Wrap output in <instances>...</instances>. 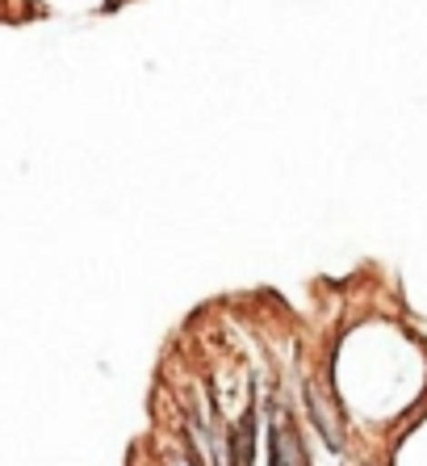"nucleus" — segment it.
<instances>
[{"label":"nucleus","instance_id":"2","mask_svg":"<svg viewBox=\"0 0 427 466\" xmlns=\"http://www.w3.org/2000/svg\"><path fill=\"white\" fill-rule=\"evenodd\" d=\"M268 462L273 466H310L306 441L293 420H268Z\"/></svg>","mask_w":427,"mask_h":466},{"label":"nucleus","instance_id":"3","mask_svg":"<svg viewBox=\"0 0 427 466\" xmlns=\"http://www.w3.org/2000/svg\"><path fill=\"white\" fill-rule=\"evenodd\" d=\"M252 458H256V408H247L231 429V462L226 466H252Z\"/></svg>","mask_w":427,"mask_h":466},{"label":"nucleus","instance_id":"4","mask_svg":"<svg viewBox=\"0 0 427 466\" xmlns=\"http://www.w3.org/2000/svg\"><path fill=\"white\" fill-rule=\"evenodd\" d=\"M168 466H197L189 454H168Z\"/></svg>","mask_w":427,"mask_h":466},{"label":"nucleus","instance_id":"1","mask_svg":"<svg viewBox=\"0 0 427 466\" xmlns=\"http://www.w3.org/2000/svg\"><path fill=\"white\" fill-rule=\"evenodd\" d=\"M306 412H310V424L319 429V437L327 441V450L340 454L343 450V420H340V412H335L332 395H327L319 382H306Z\"/></svg>","mask_w":427,"mask_h":466}]
</instances>
